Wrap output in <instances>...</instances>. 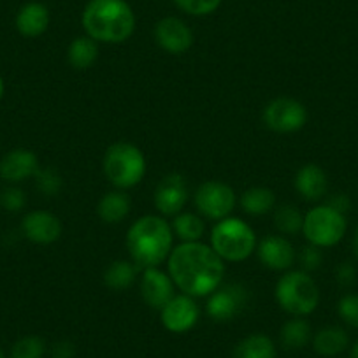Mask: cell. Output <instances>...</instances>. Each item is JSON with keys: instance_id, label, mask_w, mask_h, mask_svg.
Instances as JSON below:
<instances>
[{"instance_id": "6da1fadb", "label": "cell", "mask_w": 358, "mask_h": 358, "mask_svg": "<svg viewBox=\"0 0 358 358\" xmlns=\"http://www.w3.org/2000/svg\"><path fill=\"white\" fill-rule=\"evenodd\" d=\"M225 265L211 246L183 243L169 255V276L190 297L211 295L222 285Z\"/></svg>"}, {"instance_id": "7a4b0ae2", "label": "cell", "mask_w": 358, "mask_h": 358, "mask_svg": "<svg viewBox=\"0 0 358 358\" xmlns=\"http://www.w3.org/2000/svg\"><path fill=\"white\" fill-rule=\"evenodd\" d=\"M81 22L97 43H123L136 30V15L125 0H90Z\"/></svg>"}, {"instance_id": "3957f363", "label": "cell", "mask_w": 358, "mask_h": 358, "mask_svg": "<svg viewBox=\"0 0 358 358\" xmlns=\"http://www.w3.org/2000/svg\"><path fill=\"white\" fill-rule=\"evenodd\" d=\"M172 227L160 216L146 215L127 234V248L137 268L158 267L172 251Z\"/></svg>"}, {"instance_id": "277c9868", "label": "cell", "mask_w": 358, "mask_h": 358, "mask_svg": "<svg viewBox=\"0 0 358 358\" xmlns=\"http://www.w3.org/2000/svg\"><path fill=\"white\" fill-rule=\"evenodd\" d=\"M106 178L116 188H132L143 181L146 174V158L143 151L130 143H116L104 155Z\"/></svg>"}, {"instance_id": "5b68a950", "label": "cell", "mask_w": 358, "mask_h": 358, "mask_svg": "<svg viewBox=\"0 0 358 358\" xmlns=\"http://www.w3.org/2000/svg\"><path fill=\"white\" fill-rule=\"evenodd\" d=\"M211 248L222 260L243 262L257 250V236L241 218H223L213 229Z\"/></svg>"}, {"instance_id": "8992f818", "label": "cell", "mask_w": 358, "mask_h": 358, "mask_svg": "<svg viewBox=\"0 0 358 358\" xmlns=\"http://www.w3.org/2000/svg\"><path fill=\"white\" fill-rule=\"evenodd\" d=\"M276 301L281 309L302 318L318 308L320 290L306 271H292L278 281Z\"/></svg>"}, {"instance_id": "52a82bcc", "label": "cell", "mask_w": 358, "mask_h": 358, "mask_svg": "<svg viewBox=\"0 0 358 358\" xmlns=\"http://www.w3.org/2000/svg\"><path fill=\"white\" fill-rule=\"evenodd\" d=\"M346 227V216L325 204L313 208L304 216L302 232L309 244H315L318 248H330L336 246L343 239Z\"/></svg>"}, {"instance_id": "ba28073f", "label": "cell", "mask_w": 358, "mask_h": 358, "mask_svg": "<svg viewBox=\"0 0 358 358\" xmlns=\"http://www.w3.org/2000/svg\"><path fill=\"white\" fill-rule=\"evenodd\" d=\"M199 213L209 220H223L236 208V194L222 181H206L195 192Z\"/></svg>"}, {"instance_id": "9c48e42d", "label": "cell", "mask_w": 358, "mask_h": 358, "mask_svg": "<svg viewBox=\"0 0 358 358\" xmlns=\"http://www.w3.org/2000/svg\"><path fill=\"white\" fill-rule=\"evenodd\" d=\"M264 122L274 132H297L308 122V109L299 101H294V99H274L264 109Z\"/></svg>"}, {"instance_id": "30bf717a", "label": "cell", "mask_w": 358, "mask_h": 358, "mask_svg": "<svg viewBox=\"0 0 358 358\" xmlns=\"http://www.w3.org/2000/svg\"><path fill=\"white\" fill-rule=\"evenodd\" d=\"M199 311L197 302L190 295H178L172 297L164 308L160 309V320L162 325L172 334H185L190 332L199 322Z\"/></svg>"}, {"instance_id": "8fae6325", "label": "cell", "mask_w": 358, "mask_h": 358, "mask_svg": "<svg viewBox=\"0 0 358 358\" xmlns=\"http://www.w3.org/2000/svg\"><path fill=\"white\" fill-rule=\"evenodd\" d=\"M248 299H250V294L243 285L236 283L222 288L218 287L209 295L208 315L215 322H230L246 308Z\"/></svg>"}, {"instance_id": "7c38bea8", "label": "cell", "mask_w": 358, "mask_h": 358, "mask_svg": "<svg viewBox=\"0 0 358 358\" xmlns=\"http://www.w3.org/2000/svg\"><path fill=\"white\" fill-rule=\"evenodd\" d=\"M155 39L157 44L164 51L171 55H183L194 44V34H192L190 27L179 18H169L160 20L155 27Z\"/></svg>"}, {"instance_id": "4fadbf2b", "label": "cell", "mask_w": 358, "mask_h": 358, "mask_svg": "<svg viewBox=\"0 0 358 358\" xmlns=\"http://www.w3.org/2000/svg\"><path fill=\"white\" fill-rule=\"evenodd\" d=\"M188 201L187 179L181 174H169L158 183L155 190V206L165 216H176L181 213Z\"/></svg>"}, {"instance_id": "5bb4252c", "label": "cell", "mask_w": 358, "mask_h": 358, "mask_svg": "<svg viewBox=\"0 0 358 358\" xmlns=\"http://www.w3.org/2000/svg\"><path fill=\"white\" fill-rule=\"evenodd\" d=\"M39 169L37 155L25 148H16L0 158V178L11 185H18L25 179L34 178Z\"/></svg>"}, {"instance_id": "9a60e30c", "label": "cell", "mask_w": 358, "mask_h": 358, "mask_svg": "<svg viewBox=\"0 0 358 358\" xmlns=\"http://www.w3.org/2000/svg\"><path fill=\"white\" fill-rule=\"evenodd\" d=\"M22 234L36 244H53L62 236V222L50 211H30L22 222Z\"/></svg>"}, {"instance_id": "2e32d148", "label": "cell", "mask_w": 358, "mask_h": 358, "mask_svg": "<svg viewBox=\"0 0 358 358\" xmlns=\"http://www.w3.org/2000/svg\"><path fill=\"white\" fill-rule=\"evenodd\" d=\"M141 294L150 308L160 311L174 297V281L158 267L146 268L141 281Z\"/></svg>"}, {"instance_id": "e0dca14e", "label": "cell", "mask_w": 358, "mask_h": 358, "mask_svg": "<svg viewBox=\"0 0 358 358\" xmlns=\"http://www.w3.org/2000/svg\"><path fill=\"white\" fill-rule=\"evenodd\" d=\"M258 258L273 271H287L295 260V250L288 239L281 236H267L257 246Z\"/></svg>"}, {"instance_id": "ac0fdd59", "label": "cell", "mask_w": 358, "mask_h": 358, "mask_svg": "<svg viewBox=\"0 0 358 358\" xmlns=\"http://www.w3.org/2000/svg\"><path fill=\"white\" fill-rule=\"evenodd\" d=\"M50 11L41 2H29V4L22 6L16 15V30L22 34L23 37H39L50 27Z\"/></svg>"}, {"instance_id": "d6986e66", "label": "cell", "mask_w": 358, "mask_h": 358, "mask_svg": "<svg viewBox=\"0 0 358 358\" xmlns=\"http://www.w3.org/2000/svg\"><path fill=\"white\" fill-rule=\"evenodd\" d=\"M295 188L306 201H318L329 190L325 171L316 164H308L295 176Z\"/></svg>"}, {"instance_id": "ffe728a7", "label": "cell", "mask_w": 358, "mask_h": 358, "mask_svg": "<svg viewBox=\"0 0 358 358\" xmlns=\"http://www.w3.org/2000/svg\"><path fill=\"white\" fill-rule=\"evenodd\" d=\"M313 348L322 357H337L350 346V336L341 327H325L313 336Z\"/></svg>"}, {"instance_id": "44dd1931", "label": "cell", "mask_w": 358, "mask_h": 358, "mask_svg": "<svg viewBox=\"0 0 358 358\" xmlns=\"http://www.w3.org/2000/svg\"><path fill=\"white\" fill-rule=\"evenodd\" d=\"M232 358H276V344L265 334H251L234 348Z\"/></svg>"}, {"instance_id": "7402d4cb", "label": "cell", "mask_w": 358, "mask_h": 358, "mask_svg": "<svg viewBox=\"0 0 358 358\" xmlns=\"http://www.w3.org/2000/svg\"><path fill=\"white\" fill-rule=\"evenodd\" d=\"M67 57H69V64H71L72 67L78 69V71H86V69H90L95 62H97V57H99L97 41H94L88 36L76 37V39L71 43V46H69Z\"/></svg>"}, {"instance_id": "603a6c76", "label": "cell", "mask_w": 358, "mask_h": 358, "mask_svg": "<svg viewBox=\"0 0 358 358\" xmlns=\"http://www.w3.org/2000/svg\"><path fill=\"white\" fill-rule=\"evenodd\" d=\"M99 216L106 223H120L130 213V199L123 192H109L99 202Z\"/></svg>"}, {"instance_id": "cb8c5ba5", "label": "cell", "mask_w": 358, "mask_h": 358, "mask_svg": "<svg viewBox=\"0 0 358 358\" xmlns=\"http://www.w3.org/2000/svg\"><path fill=\"white\" fill-rule=\"evenodd\" d=\"M274 204H276L274 192L265 187L250 188L241 197V206H243L244 213L253 216L265 215V213H268L274 208Z\"/></svg>"}, {"instance_id": "d4e9b609", "label": "cell", "mask_w": 358, "mask_h": 358, "mask_svg": "<svg viewBox=\"0 0 358 358\" xmlns=\"http://www.w3.org/2000/svg\"><path fill=\"white\" fill-rule=\"evenodd\" d=\"M311 334V325L306 320H302L301 316H295L294 320L285 323L283 329H281L280 339L287 350H301L313 339Z\"/></svg>"}, {"instance_id": "484cf974", "label": "cell", "mask_w": 358, "mask_h": 358, "mask_svg": "<svg viewBox=\"0 0 358 358\" xmlns=\"http://www.w3.org/2000/svg\"><path fill=\"white\" fill-rule=\"evenodd\" d=\"M139 268L136 267L134 262L125 260H116L106 268L104 273V283L108 288L113 290H125L130 285L136 281V274Z\"/></svg>"}, {"instance_id": "4316f807", "label": "cell", "mask_w": 358, "mask_h": 358, "mask_svg": "<svg viewBox=\"0 0 358 358\" xmlns=\"http://www.w3.org/2000/svg\"><path fill=\"white\" fill-rule=\"evenodd\" d=\"M206 225L202 218L192 213H181L176 215L174 222H172V232L183 241V243H199L204 236Z\"/></svg>"}, {"instance_id": "83f0119b", "label": "cell", "mask_w": 358, "mask_h": 358, "mask_svg": "<svg viewBox=\"0 0 358 358\" xmlns=\"http://www.w3.org/2000/svg\"><path fill=\"white\" fill-rule=\"evenodd\" d=\"M274 223H276L278 230L283 234H297L302 230L304 225V216L299 211L295 206L283 204L276 209V215H274Z\"/></svg>"}, {"instance_id": "f1b7e54d", "label": "cell", "mask_w": 358, "mask_h": 358, "mask_svg": "<svg viewBox=\"0 0 358 358\" xmlns=\"http://www.w3.org/2000/svg\"><path fill=\"white\" fill-rule=\"evenodd\" d=\"M46 343L39 336H25L13 344L9 358H44L46 357Z\"/></svg>"}, {"instance_id": "f546056e", "label": "cell", "mask_w": 358, "mask_h": 358, "mask_svg": "<svg viewBox=\"0 0 358 358\" xmlns=\"http://www.w3.org/2000/svg\"><path fill=\"white\" fill-rule=\"evenodd\" d=\"M34 178L37 190L46 197H55L62 190V176L55 169H39Z\"/></svg>"}, {"instance_id": "4dcf8cb0", "label": "cell", "mask_w": 358, "mask_h": 358, "mask_svg": "<svg viewBox=\"0 0 358 358\" xmlns=\"http://www.w3.org/2000/svg\"><path fill=\"white\" fill-rule=\"evenodd\" d=\"M174 2L181 11L194 16L211 15L222 4V0H174Z\"/></svg>"}, {"instance_id": "1f68e13d", "label": "cell", "mask_w": 358, "mask_h": 358, "mask_svg": "<svg viewBox=\"0 0 358 358\" xmlns=\"http://www.w3.org/2000/svg\"><path fill=\"white\" fill-rule=\"evenodd\" d=\"M337 313L350 327L358 329V295L348 294L337 304Z\"/></svg>"}, {"instance_id": "d6a6232c", "label": "cell", "mask_w": 358, "mask_h": 358, "mask_svg": "<svg viewBox=\"0 0 358 358\" xmlns=\"http://www.w3.org/2000/svg\"><path fill=\"white\" fill-rule=\"evenodd\" d=\"M27 197L22 188L9 187L0 195V206L9 213H18L25 208Z\"/></svg>"}, {"instance_id": "836d02e7", "label": "cell", "mask_w": 358, "mask_h": 358, "mask_svg": "<svg viewBox=\"0 0 358 358\" xmlns=\"http://www.w3.org/2000/svg\"><path fill=\"white\" fill-rule=\"evenodd\" d=\"M299 260H301V265L304 271H315V268H318L322 265V250L318 246H315V244H309V246L302 248L301 255H299Z\"/></svg>"}, {"instance_id": "e575fe53", "label": "cell", "mask_w": 358, "mask_h": 358, "mask_svg": "<svg viewBox=\"0 0 358 358\" xmlns=\"http://www.w3.org/2000/svg\"><path fill=\"white\" fill-rule=\"evenodd\" d=\"M336 276H337V283H339L341 287L348 288L355 283V280H357V271H355V267L350 264V262H344V264H341L339 267H337Z\"/></svg>"}, {"instance_id": "d590c367", "label": "cell", "mask_w": 358, "mask_h": 358, "mask_svg": "<svg viewBox=\"0 0 358 358\" xmlns=\"http://www.w3.org/2000/svg\"><path fill=\"white\" fill-rule=\"evenodd\" d=\"M51 357L53 358H74L76 357V346L71 341H57L51 346Z\"/></svg>"}, {"instance_id": "8d00e7d4", "label": "cell", "mask_w": 358, "mask_h": 358, "mask_svg": "<svg viewBox=\"0 0 358 358\" xmlns=\"http://www.w3.org/2000/svg\"><path fill=\"white\" fill-rule=\"evenodd\" d=\"M327 206H330V208L332 209H336V211H339V213H346L348 209H350V206H351V202H350V197H348V195H344V194H336L334 195V197H330V201H329V204Z\"/></svg>"}, {"instance_id": "74e56055", "label": "cell", "mask_w": 358, "mask_h": 358, "mask_svg": "<svg viewBox=\"0 0 358 358\" xmlns=\"http://www.w3.org/2000/svg\"><path fill=\"white\" fill-rule=\"evenodd\" d=\"M353 253L358 260V227L357 230H355V236H353Z\"/></svg>"}, {"instance_id": "f35d334b", "label": "cell", "mask_w": 358, "mask_h": 358, "mask_svg": "<svg viewBox=\"0 0 358 358\" xmlns=\"http://www.w3.org/2000/svg\"><path fill=\"white\" fill-rule=\"evenodd\" d=\"M4 94H6V83H4V78L0 76V101L4 99Z\"/></svg>"}, {"instance_id": "ab89813d", "label": "cell", "mask_w": 358, "mask_h": 358, "mask_svg": "<svg viewBox=\"0 0 358 358\" xmlns=\"http://www.w3.org/2000/svg\"><path fill=\"white\" fill-rule=\"evenodd\" d=\"M350 358H358V341L353 344V348H351Z\"/></svg>"}, {"instance_id": "60d3db41", "label": "cell", "mask_w": 358, "mask_h": 358, "mask_svg": "<svg viewBox=\"0 0 358 358\" xmlns=\"http://www.w3.org/2000/svg\"><path fill=\"white\" fill-rule=\"evenodd\" d=\"M0 358H9V355H6V351L0 348Z\"/></svg>"}]
</instances>
